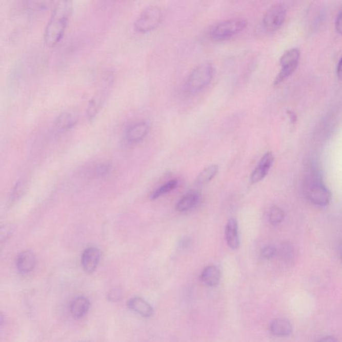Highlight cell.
Listing matches in <instances>:
<instances>
[{"mask_svg":"<svg viewBox=\"0 0 342 342\" xmlns=\"http://www.w3.org/2000/svg\"><path fill=\"white\" fill-rule=\"evenodd\" d=\"M200 195L197 192H191L178 200L176 205V210L179 213H185L193 208L199 203Z\"/></svg>","mask_w":342,"mask_h":342,"instance_id":"17","label":"cell"},{"mask_svg":"<svg viewBox=\"0 0 342 342\" xmlns=\"http://www.w3.org/2000/svg\"><path fill=\"white\" fill-rule=\"evenodd\" d=\"M273 162H274V156L271 152L265 154L251 174L250 177L251 184H256L264 179L270 171Z\"/></svg>","mask_w":342,"mask_h":342,"instance_id":"8","label":"cell"},{"mask_svg":"<svg viewBox=\"0 0 342 342\" xmlns=\"http://www.w3.org/2000/svg\"><path fill=\"white\" fill-rule=\"evenodd\" d=\"M287 114L290 118V122L291 124L294 125L297 123V114L295 113L294 112L292 111L291 110H288L286 112Z\"/></svg>","mask_w":342,"mask_h":342,"instance_id":"28","label":"cell"},{"mask_svg":"<svg viewBox=\"0 0 342 342\" xmlns=\"http://www.w3.org/2000/svg\"><path fill=\"white\" fill-rule=\"evenodd\" d=\"M78 342H88V341H78Z\"/></svg>","mask_w":342,"mask_h":342,"instance_id":"32","label":"cell"},{"mask_svg":"<svg viewBox=\"0 0 342 342\" xmlns=\"http://www.w3.org/2000/svg\"><path fill=\"white\" fill-rule=\"evenodd\" d=\"M300 56L301 52L297 48H291L284 53L279 59L281 70L275 77L273 85H279L295 72L298 66Z\"/></svg>","mask_w":342,"mask_h":342,"instance_id":"5","label":"cell"},{"mask_svg":"<svg viewBox=\"0 0 342 342\" xmlns=\"http://www.w3.org/2000/svg\"><path fill=\"white\" fill-rule=\"evenodd\" d=\"M337 76L338 77L339 80L342 81V56L339 59L338 64L337 66Z\"/></svg>","mask_w":342,"mask_h":342,"instance_id":"30","label":"cell"},{"mask_svg":"<svg viewBox=\"0 0 342 342\" xmlns=\"http://www.w3.org/2000/svg\"><path fill=\"white\" fill-rule=\"evenodd\" d=\"M218 171L217 165H211V166L205 168L196 178L195 182L196 185H202L210 182L213 179L214 176L217 175Z\"/></svg>","mask_w":342,"mask_h":342,"instance_id":"20","label":"cell"},{"mask_svg":"<svg viewBox=\"0 0 342 342\" xmlns=\"http://www.w3.org/2000/svg\"><path fill=\"white\" fill-rule=\"evenodd\" d=\"M107 94L105 91H100L95 94L90 98L86 110V116L88 120H92L97 115L105 103Z\"/></svg>","mask_w":342,"mask_h":342,"instance_id":"13","label":"cell"},{"mask_svg":"<svg viewBox=\"0 0 342 342\" xmlns=\"http://www.w3.org/2000/svg\"><path fill=\"white\" fill-rule=\"evenodd\" d=\"M178 185V182L176 180H172L170 182L165 183L163 186L155 190L152 193L151 195V198L152 200H155L156 198H159L161 196L165 195V194L169 193L170 192L173 191L176 188Z\"/></svg>","mask_w":342,"mask_h":342,"instance_id":"21","label":"cell"},{"mask_svg":"<svg viewBox=\"0 0 342 342\" xmlns=\"http://www.w3.org/2000/svg\"><path fill=\"white\" fill-rule=\"evenodd\" d=\"M36 265V257L30 250L24 251L17 256L16 266L21 273H28L34 270Z\"/></svg>","mask_w":342,"mask_h":342,"instance_id":"12","label":"cell"},{"mask_svg":"<svg viewBox=\"0 0 342 342\" xmlns=\"http://www.w3.org/2000/svg\"><path fill=\"white\" fill-rule=\"evenodd\" d=\"M90 304L87 297L81 296L73 300L70 305V312L74 319H80L87 314Z\"/></svg>","mask_w":342,"mask_h":342,"instance_id":"15","label":"cell"},{"mask_svg":"<svg viewBox=\"0 0 342 342\" xmlns=\"http://www.w3.org/2000/svg\"><path fill=\"white\" fill-rule=\"evenodd\" d=\"M226 237L227 245L233 250L239 248V239L238 235V226L237 220L230 218L226 227Z\"/></svg>","mask_w":342,"mask_h":342,"instance_id":"16","label":"cell"},{"mask_svg":"<svg viewBox=\"0 0 342 342\" xmlns=\"http://www.w3.org/2000/svg\"><path fill=\"white\" fill-rule=\"evenodd\" d=\"M247 24L248 22L242 17L226 19L212 27L209 31V36L213 41H226L242 32Z\"/></svg>","mask_w":342,"mask_h":342,"instance_id":"3","label":"cell"},{"mask_svg":"<svg viewBox=\"0 0 342 342\" xmlns=\"http://www.w3.org/2000/svg\"><path fill=\"white\" fill-rule=\"evenodd\" d=\"M100 259V252L98 248L90 247L84 251L81 263L83 270L87 273H92L96 270Z\"/></svg>","mask_w":342,"mask_h":342,"instance_id":"9","label":"cell"},{"mask_svg":"<svg viewBox=\"0 0 342 342\" xmlns=\"http://www.w3.org/2000/svg\"><path fill=\"white\" fill-rule=\"evenodd\" d=\"M318 342H338V341H337L336 337L332 336V335H328V336L322 337Z\"/></svg>","mask_w":342,"mask_h":342,"instance_id":"29","label":"cell"},{"mask_svg":"<svg viewBox=\"0 0 342 342\" xmlns=\"http://www.w3.org/2000/svg\"><path fill=\"white\" fill-rule=\"evenodd\" d=\"M305 191L308 199L317 206H327L332 200V193L318 176H311L307 182Z\"/></svg>","mask_w":342,"mask_h":342,"instance_id":"4","label":"cell"},{"mask_svg":"<svg viewBox=\"0 0 342 342\" xmlns=\"http://www.w3.org/2000/svg\"><path fill=\"white\" fill-rule=\"evenodd\" d=\"M13 232H14V227L12 225H6L5 226L2 227L1 230L2 243L8 239V237L12 235Z\"/></svg>","mask_w":342,"mask_h":342,"instance_id":"25","label":"cell"},{"mask_svg":"<svg viewBox=\"0 0 342 342\" xmlns=\"http://www.w3.org/2000/svg\"><path fill=\"white\" fill-rule=\"evenodd\" d=\"M335 28H336L337 32L342 35V6L338 14L337 15L336 21H335Z\"/></svg>","mask_w":342,"mask_h":342,"instance_id":"27","label":"cell"},{"mask_svg":"<svg viewBox=\"0 0 342 342\" xmlns=\"http://www.w3.org/2000/svg\"><path fill=\"white\" fill-rule=\"evenodd\" d=\"M24 191H25L24 183L22 182L17 183L15 185L14 190H13L12 194V200H15L21 198V196L23 195Z\"/></svg>","mask_w":342,"mask_h":342,"instance_id":"24","label":"cell"},{"mask_svg":"<svg viewBox=\"0 0 342 342\" xmlns=\"http://www.w3.org/2000/svg\"><path fill=\"white\" fill-rule=\"evenodd\" d=\"M149 125L145 121L132 125L126 132V138L129 143H138L143 140L149 132Z\"/></svg>","mask_w":342,"mask_h":342,"instance_id":"11","label":"cell"},{"mask_svg":"<svg viewBox=\"0 0 342 342\" xmlns=\"http://www.w3.org/2000/svg\"><path fill=\"white\" fill-rule=\"evenodd\" d=\"M215 74V68L211 63L198 65L189 74L185 85V93L194 95L202 91L211 83Z\"/></svg>","mask_w":342,"mask_h":342,"instance_id":"2","label":"cell"},{"mask_svg":"<svg viewBox=\"0 0 342 342\" xmlns=\"http://www.w3.org/2000/svg\"><path fill=\"white\" fill-rule=\"evenodd\" d=\"M189 243V242L188 239H183L180 245H182L183 248H186V247L188 246Z\"/></svg>","mask_w":342,"mask_h":342,"instance_id":"31","label":"cell"},{"mask_svg":"<svg viewBox=\"0 0 342 342\" xmlns=\"http://www.w3.org/2000/svg\"><path fill=\"white\" fill-rule=\"evenodd\" d=\"M285 218V213L283 209L277 206L273 207L271 209L270 215H269V220L273 226H277L283 222Z\"/></svg>","mask_w":342,"mask_h":342,"instance_id":"22","label":"cell"},{"mask_svg":"<svg viewBox=\"0 0 342 342\" xmlns=\"http://www.w3.org/2000/svg\"><path fill=\"white\" fill-rule=\"evenodd\" d=\"M79 120L78 112L69 109L61 112L55 120L54 125L59 131H68L77 125Z\"/></svg>","mask_w":342,"mask_h":342,"instance_id":"10","label":"cell"},{"mask_svg":"<svg viewBox=\"0 0 342 342\" xmlns=\"http://www.w3.org/2000/svg\"><path fill=\"white\" fill-rule=\"evenodd\" d=\"M341 261H342V252H341Z\"/></svg>","mask_w":342,"mask_h":342,"instance_id":"33","label":"cell"},{"mask_svg":"<svg viewBox=\"0 0 342 342\" xmlns=\"http://www.w3.org/2000/svg\"><path fill=\"white\" fill-rule=\"evenodd\" d=\"M287 16L286 7L281 4L271 6L263 17V26L268 32H276L283 25Z\"/></svg>","mask_w":342,"mask_h":342,"instance_id":"7","label":"cell"},{"mask_svg":"<svg viewBox=\"0 0 342 342\" xmlns=\"http://www.w3.org/2000/svg\"><path fill=\"white\" fill-rule=\"evenodd\" d=\"M277 251L276 247L273 245H269L262 249L261 256L264 259H270L276 255Z\"/></svg>","mask_w":342,"mask_h":342,"instance_id":"23","label":"cell"},{"mask_svg":"<svg viewBox=\"0 0 342 342\" xmlns=\"http://www.w3.org/2000/svg\"><path fill=\"white\" fill-rule=\"evenodd\" d=\"M72 12V2H58L52 11L44 32V43L48 47H54L65 34Z\"/></svg>","mask_w":342,"mask_h":342,"instance_id":"1","label":"cell"},{"mask_svg":"<svg viewBox=\"0 0 342 342\" xmlns=\"http://www.w3.org/2000/svg\"><path fill=\"white\" fill-rule=\"evenodd\" d=\"M162 17V10L159 7L149 6L139 15L134 23V28L139 33L151 32L159 25Z\"/></svg>","mask_w":342,"mask_h":342,"instance_id":"6","label":"cell"},{"mask_svg":"<svg viewBox=\"0 0 342 342\" xmlns=\"http://www.w3.org/2000/svg\"><path fill=\"white\" fill-rule=\"evenodd\" d=\"M128 307L134 312L144 317H151L153 309L147 301L139 297H132L128 301Z\"/></svg>","mask_w":342,"mask_h":342,"instance_id":"14","label":"cell"},{"mask_svg":"<svg viewBox=\"0 0 342 342\" xmlns=\"http://www.w3.org/2000/svg\"><path fill=\"white\" fill-rule=\"evenodd\" d=\"M121 297V291L119 289H113L108 293L107 299L110 301L115 302L120 300Z\"/></svg>","mask_w":342,"mask_h":342,"instance_id":"26","label":"cell"},{"mask_svg":"<svg viewBox=\"0 0 342 342\" xmlns=\"http://www.w3.org/2000/svg\"><path fill=\"white\" fill-rule=\"evenodd\" d=\"M270 330L276 336H288L292 332V326L290 322L284 319H276L271 321Z\"/></svg>","mask_w":342,"mask_h":342,"instance_id":"19","label":"cell"},{"mask_svg":"<svg viewBox=\"0 0 342 342\" xmlns=\"http://www.w3.org/2000/svg\"><path fill=\"white\" fill-rule=\"evenodd\" d=\"M202 281L207 286L215 287L219 284L220 271L218 267L209 266L204 269L200 275Z\"/></svg>","mask_w":342,"mask_h":342,"instance_id":"18","label":"cell"}]
</instances>
